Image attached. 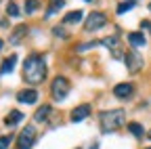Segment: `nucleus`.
<instances>
[{
    "mask_svg": "<svg viewBox=\"0 0 151 149\" xmlns=\"http://www.w3.org/2000/svg\"><path fill=\"white\" fill-rule=\"evenodd\" d=\"M90 116V105H78V107H76L73 111H71V122H76V124H78V122H82V120H86Z\"/></svg>",
    "mask_w": 151,
    "mask_h": 149,
    "instance_id": "nucleus-7",
    "label": "nucleus"
},
{
    "mask_svg": "<svg viewBox=\"0 0 151 149\" xmlns=\"http://www.w3.org/2000/svg\"><path fill=\"white\" fill-rule=\"evenodd\" d=\"M21 118H23V114H21V111H17V109H13L11 114L6 116V120H4V122H6V126H15V124H17L19 120H21Z\"/></svg>",
    "mask_w": 151,
    "mask_h": 149,
    "instance_id": "nucleus-15",
    "label": "nucleus"
},
{
    "mask_svg": "<svg viewBox=\"0 0 151 149\" xmlns=\"http://www.w3.org/2000/svg\"><path fill=\"white\" fill-rule=\"evenodd\" d=\"M92 46H97V42H88V44H80L78 50H86V48H92Z\"/></svg>",
    "mask_w": 151,
    "mask_h": 149,
    "instance_id": "nucleus-23",
    "label": "nucleus"
},
{
    "mask_svg": "<svg viewBox=\"0 0 151 149\" xmlns=\"http://www.w3.org/2000/svg\"><path fill=\"white\" fill-rule=\"evenodd\" d=\"M128 130L134 137H143V126L141 124H137V122H132V124H128Z\"/></svg>",
    "mask_w": 151,
    "mask_h": 149,
    "instance_id": "nucleus-17",
    "label": "nucleus"
},
{
    "mask_svg": "<svg viewBox=\"0 0 151 149\" xmlns=\"http://www.w3.org/2000/svg\"><path fill=\"white\" fill-rule=\"evenodd\" d=\"M34 141H36V128L25 126L21 130V135H19V139H17V149H32Z\"/></svg>",
    "mask_w": 151,
    "mask_h": 149,
    "instance_id": "nucleus-4",
    "label": "nucleus"
},
{
    "mask_svg": "<svg viewBox=\"0 0 151 149\" xmlns=\"http://www.w3.org/2000/svg\"><path fill=\"white\" fill-rule=\"evenodd\" d=\"M126 2H134V0H126Z\"/></svg>",
    "mask_w": 151,
    "mask_h": 149,
    "instance_id": "nucleus-26",
    "label": "nucleus"
},
{
    "mask_svg": "<svg viewBox=\"0 0 151 149\" xmlns=\"http://www.w3.org/2000/svg\"><path fill=\"white\" fill-rule=\"evenodd\" d=\"M6 13H9L11 17H17V15H19V6H17L15 2H11V4H9V9H6Z\"/></svg>",
    "mask_w": 151,
    "mask_h": 149,
    "instance_id": "nucleus-21",
    "label": "nucleus"
},
{
    "mask_svg": "<svg viewBox=\"0 0 151 149\" xmlns=\"http://www.w3.org/2000/svg\"><path fill=\"white\" fill-rule=\"evenodd\" d=\"M2 46H4V42H2V40H0V50H2Z\"/></svg>",
    "mask_w": 151,
    "mask_h": 149,
    "instance_id": "nucleus-25",
    "label": "nucleus"
},
{
    "mask_svg": "<svg viewBox=\"0 0 151 149\" xmlns=\"http://www.w3.org/2000/svg\"><path fill=\"white\" fill-rule=\"evenodd\" d=\"M80 19H82V11H71V13L65 15L63 21H65V23H78Z\"/></svg>",
    "mask_w": 151,
    "mask_h": 149,
    "instance_id": "nucleus-16",
    "label": "nucleus"
},
{
    "mask_svg": "<svg viewBox=\"0 0 151 149\" xmlns=\"http://www.w3.org/2000/svg\"><path fill=\"white\" fill-rule=\"evenodd\" d=\"M50 92H52V99H55V101H63V99L69 95V80L63 78V76H57V78L52 80Z\"/></svg>",
    "mask_w": 151,
    "mask_h": 149,
    "instance_id": "nucleus-3",
    "label": "nucleus"
},
{
    "mask_svg": "<svg viewBox=\"0 0 151 149\" xmlns=\"http://www.w3.org/2000/svg\"><path fill=\"white\" fill-rule=\"evenodd\" d=\"M23 76L29 84H40L46 78V61L42 55H29L23 63Z\"/></svg>",
    "mask_w": 151,
    "mask_h": 149,
    "instance_id": "nucleus-1",
    "label": "nucleus"
},
{
    "mask_svg": "<svg viewBox=\"0 0 151 149\" xmlns=\"http://www.w3.org/2000/svg\"><path fill=\"white\" fill-rule=\"evenodd\" d=\"M143 57L137 53V50H130V53H126V65H128V69L130 71H141L143 69Z\"/></svg>",
    "mask_w": 151,
    "mask_h": 149,
    "instance_id": "nucleus-6",
    "label": "nucleus"
},
{
    "mask_svg": "<svg viewBox=\"0 0 151 149\" xmlns=\"http://www.w3.org/2000/svg\"><path fill=\"white\" fill-rule=\"evenodd\" d=\"M107 23V17L103 15V13H90L88 15V19H86V23H84V30L86 32H94V30H99V27H103Z\"/></svg>",
    "mask_w": 151,
    "mask_h": 149,
    "instance_id": "nucleus-5",
    "label": "nucleus"
},
{
    "mask_svg": "<svg viewBox=\"0 0 151 149\" xmlns=\"http://www.w3.org/2000/svg\"><path fill=\"white\" fill-rule=\"evenodd\" d=\"M113 95H116V97H120V99H126V97H130V95H132V84H128V82H122V84H118L116 88H113Z\"/></svg>",
    "mask_w": 151,
    "mask_h": 149,
    "instance_id": "nucleus-9",
    "label": "nucleus"
},
{
    "mask_svg": "<svg viewBox=\"0 0 151 149\" xmlns=\"http://www.w3.org/2000/svg\"><path fill=\"white\" fill-rule=\"evenodd\" d=\"M149 139H151V130H149Z\"/></svg>",
    "mask_w": 151,
    "mask_h": 149,
    "instance_id": "nucleus-27",
    "label": "nucleus"
},
{
    "mask_svg": "<svg viewBox=\"0 0 151 149\" xmlns=\"http://www.w3.org/2000/svg\"><path fill=\"white\" fill-rule=\"evenodd\" d=\"M11 145V137H2V139H0V149H6Z\"/></svg>",
    "mask_w": 151,
    "mask_h": 149,
    "instance_id": "nucleus-22",
    "label": "nucleus"
},
{
    "mask_svg": "<svg viewBox=\"0 0 151 149\" xmlns=\"http://www.w3.org/2000/svg\"><path fill=\"white\" fill-rule=\"evenodd\" d=\"M25 34H27V27H25V25H19V27L13 32V36H11V44H19V42L23 40Z\"/></svg>",
    "mask_w": 151,
    "mask_h": 149,
    "instance_id": "nucleus-11",
    "label": "nucleus"
},
{
    "mask_svg": "<svg viewBox=\"0 0 151 149\" xmlns=\"http://www.w3.org/2000/svg\"><path fill=\"white\" fill-rule=\"evenodd\" d=\"M132 6H134V2H122V4H118V15H122V13L130 11Z\"/></svg>",
    "mask_w": 151,
    "mask_h": 149,
    "instance_id": "nucleus-20",
    "label": "nucleus"
},
{
    "mask_svg": "<svg viewBox=\"0 0 151 149\" xmlns=\"http://www.w3.org/2000/svg\"><path fill=\"white\" fill-rule=\"evenodd\" d=\"M124 118H126V114L122 109L103 111V114H101V130H103V132H113V130H118L124 124Z\"/></svg>",
    "mask_w": 151,
    "mask_h": 149,
    "instance_id": "nucleus-2",
    "label": "nucleus"
},
{
    "mask_svg": "<svg viewBox=\"0 0 151 149\" xmlns=\"http://www.w3.org/2000/svg\"><path fill=\"white\" fill-rule=\"evenodd\" d=\"M103 46H107V48H111V50H120V38L118 36H107V38L103 40Z\"/></svg>",
    "mask_w": 151,
    "mask_h": 149,
    "instance_id": "nucleus-12",
    "label": "nucleus"
},
{
    "mask_svg": "<svg viewBox=\"0 0 151 149\" xmlns=\"http://www.w3.org/2000/svg\"><path fill=\"white\" fill-rule=\"evenodd\" d=\"M63 4H65L63 0H52V2H50V9H48V13H46V15H52L55 11H59V9H61Z\"/></svg>",
    "mask_w": 151,
    "mask_h": 149,
    "instance_id": "nucleus-19",
    "label": "nucleus"
},
{
    "mask_svg": "<svg viewBox=\"0 0 151 149\" xmlns=\"http://www.w3.org/2000/svg\"><path fill=\"white\" fill-rule=\"evenodd\" d=\"M52 32H55L57 36H59V38H65V30H63V27H55Z\"/></svg>",
    "mask_w": 151,
    "mask_h": 149,
    "instance_id": "nucleus-24",
    "label": "nucleus"
},
{
    "mask_svg": "<svg viewBox=\"0 0 151 149\" xmlns=\"http://www.w3.org/2000/svg\"><path fill=\"white\" fill-rule=\"evenodd\" d=\"M38 6H40L38 0H27V2H25V13H36Z\"/></svg>",
    "mask_w": 151,
    "mask_h": 149,
    "instance_id": "nucleus-18",
    "label": "nucleus"
},
{
    "mask_svg": "<svg viewBox=\"0 0 151 149\" xmlns=\"http://www.w3.org/2000/svg\"><path fill=\"white\" fill-rule=\"evenodd\" d=\"M17 101H19V103H25V105H32V103L38 101V92H36L34 88H25V90H21V92L17 95Z\"/></svg>",
    "mask_w": 151,
    "mask_h": 149,
    "instance_id": "nucleus-8",
    "label": "nucleus"
},
{
    "mask_svg": "<svg viewBox=\"0 0 151 149\" xmlns=\"http://www.w3.org/2000/svg\"><path fill=\"white\" fill-rule=\"evenodd\" d=\"M84 2H90V0H84Z\"/></svg>",
    "mask_w": 151,
    "mask_h": 149,
    "instance_id": "nucleus-28",
    "label": "nucleus"
},
{
    "mask_svg": "<svg viewBox=\"0 0 151 149\" xmlns=\"http://www.w3.org/2000/svg\"><path fill=\"white\" fill-rule=\"evenodd\" d=\"M128 42L134 46V48H141V46H145V36L141 34V32H132V34H128Z\"/></svg>",
    "mask_w": 151,
    "mask_h": 149,
    "instance_id": "nucleus-10",
    "label": "nucleus"
},
{
    "mask_svg": "<svg viewBox=\"0 0 151 149\" xmlns=\"http://www.w3.org/2000/svg\"><path fill=\"white\" fill-rule=\"evenodd\" d=\"M48 114H50V105H42L40 109L36 111V116H34V120H36V122H44V120L48 118Z\"/></svg>",
    "mask_w": 151,
    "mask_h": 149,
    "instance_id": "nucleus-13",
    "label": "nucleus"
},
{
    "mask_svg": "<svg viewBox=\"0 0 151 149\" xmlns=\"http://www.w3.org/2000/svg\"><path fill=\"white\" fill-rule=\"evenodd\" d=\"M147 149H151V147H147Z\"/></svg>",
    "mask_w": 151,
    "mask_h": 149,
    "instance_id": "nucleus-29",
    "label": "nucleus"
},
{
    "mask_svg": "<svg viewBox=\"0 0 151 149\" xmlns=\"http://www.w3.org/2000/svg\"><path fill=\"white\" fill-rule=\"evenodd\" d=\"M15 63H17V55H11L9 59H4V63H2V73H11L13 71V67H15Z\"/></svg>",
    "mask_w": 151,
    "mask_h": 149,
    "instance_id": "nucleus-14",
    "label": "nucleus"
}]
</instances>
